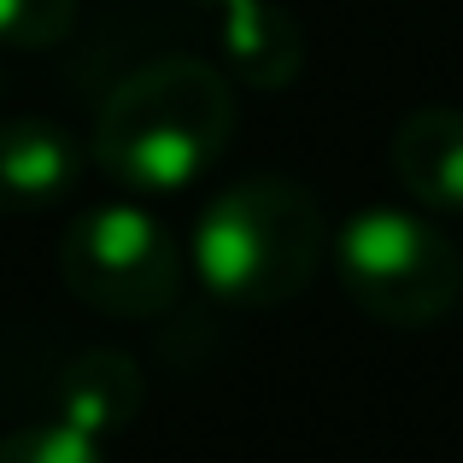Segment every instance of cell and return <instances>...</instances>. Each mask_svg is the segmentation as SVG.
Listing matches in <instances>:
<instances>
[{"label": "cell", "instance_id": "obj_1", "mask_svg": "<svg viewBox=\"0 0 463 463\" xmlns=\"http://www.w3.org/2000/svg\"><path fill=\"white\" fill-rule=\"evenodd\" d=\"M229 71L194 53H165L129 71L94 118V165L129 194H182L235 141Z\"/></svg>", "mask_w": 463, "mask_h": 463}, {"label": "cell", "instance_id": "obj_2", "mask_svg": "<svg viewBox=\"0 0 463 463\" xmlns=\"http://www.w3.org/2000/svg\"><path fill=\"white\" fill-rule=\"evenodd\" d=\"M328 223L317 200L288 176H241L194 217L188 270L205 294L241 311L299 299L323 270Z\"/></svg>", "mask_w": 463, "mask_h": 463}, {"label": "cell", "instance_id": "obj_3", "mask_svg": "<svg viewBox=\"0 0 463 463\" xmlns=\"http://www.w3.org/2000/svg\"><path fill=\"white\" fill-rule=\"evenodd\" d=\"M335 282L382 328H434L463 299L458 247L405 205H364L328 235Z\"/></svg>", "mask_w": 463, "mask_h": 463}, {"label": "cell", "instance_id": "obj_4", "mask_svg": "<svg viewBox=\"0 0 463 463\" xmlns=\"http://www.w3.org/2000/svg\"><path fill=\"white\" fill-rule=\"evenodd\" d=\"M188 276V247L170 235L165 217L136 200H106L77 212L59 235V282L77 306L112 323H147L165 317Z\"/></svg>", "mask_w": 463, "mask_h": 463}, {"label": "cell", "instance_id": "obj_5", "mask_svg": "<svg viewBox=\"0 0 463 463\" xmlns=\"http://www.w3.org/2000/svg\"><path fill=\"white\" fill-rule=\"evenodd\" d=\"M141 399H147V375L129 352H77L53 382V417L0 434V463H106L112 434L136 422Z\"/></svg>", "mask_w": 463, "mask_h": 463}, {"label": "cell", "instance_id": "obj_6", "mask_svg": "<svg viewBox=\"0 0 463 463\" xmlns=\"http://www.w3.org/2000/svg\"><path fill=\"white\" fill-rule=\"evenodd\" d=\"M94 147L59 118H6L0 124V217L53 212L82 182Z\"/></svg>", "mask_w": 463, "mask_h": 463}, {"label": "cell", "instance_id": "obj_7", "mask_svg": "<svg viewBox=\"0 0 463 463\" xmlns=\"http://www.w3.org/2000/svg\"><path fill=\"white\" fill-rule=\"evenodd\" d=\"M393 176L422 212L463 217V112L458 106H422V112L399 118L393 141Z\"/></svg>", "mask_w": 463, "mask_h": 463}, {"label": "cell", "instance_id": "obj_8", "mask_svg": "<svg viewBox=\"0 0 463 463\" xmlns=\"http://www.w3.org/2000/svg\"><path fill=\"white\" fill-rule=\"evenodd\" d=\"M217 30H223L229 71L241 82H252V89H288L299 77V65H306V35H299L288 6L259 0V6L235 12V18H217Z\"/></svg>", "mask_w": 463, "mask_h": 463}, {"label": "cell", "instance_id": "obj_9", "mask_svg": "<svg viewBox=\"0 0 463 463\" xmlns=\"http://www.w3.org/2000/svg\"><path fill=\"white\" fill-rule=\"evenodd\" d=\"M77 24V0H0V47H59Z\"/></svg>", "mask_w": 463, "mask_h": 463}, {"label": "cell", "instance_id": "obj_10", "mask_svg": "<svg viewBox=\"0 0 463 463\" xmlns=\"http://www.w3.org/2000/svg\"><path fill=\"white\" fill-rule=\"evenodd\" d=\"M194 6H205V12H217V18H235V12H247V6H259V0H194Z\"/></svg>", "mask_w": 463, "mask_h": 463}]
</instances>
